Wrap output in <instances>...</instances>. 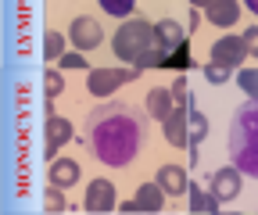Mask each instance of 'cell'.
Returning <instances> with one entry per match:
<instances>
[{
	"label": "cell",
	"mask_w": 258,
	"mask_h": 215,
	"mask_svg": "<svg viewBox=\"0 0 258 215\" xmlns=\"http://www.w3.org/2000/svg\"><path fill=\"white\" fill-rule=\"evenodd\" d=\"M147 140V111L129 101L97 104L83 122V144L86 151L108 169H125L140 155Z\"/></svg>",
	"instance_id": "cell-1"
},
{
	"label": "cell",
	"mask_w": 258,
	"mask_h": 215,
	"mask_svg": "<svg viewBox=\"0 0 258 215\" xmlns=\"http://www.w3.org/2000/svg\"><path fill=\"white\" fill-rule=\"evenodd\" d=\"M230 162L258 179V97H251L247 104H240L230 118Z\"/></svg>",
	"instance_id": "cell-2"
},
{
	"label": "cell",
	"mask_w": 258,
	"mask_h": 215,
	"mask_svg": "<svg viewBox=\"0 0 258 215\" xmlns=\"http://www.w3.org/2000/svg\"><path fill=\"white\" fill-rule=\"evenodd\" d=\"M151 43H154V25L147 18H122V25L111 36V50L122 65H137Z\"/></svg>",
	"instance_id": "cell-3"
},
{
	"label": "cell",
	"mask_w": 258,
	"mask_h": 215,
	"mask_svg": "<svg viewBox=\"0 0 258 215\" xmlns=\"http://www.w3.org/2000/svg\"><path fill=\"white\" fill-rule=\"evenodd\" d=\"M140 72H144V68H137V65H125V68H90L86 90H90L93 97H111L118 86L140 79Z\"/></svg>",
	"instance_id": "cell-4"
},
{
	"label": "cell",
	"mask_w": 258,
	"mask_h": 215,
	"mask_svg": "<svg viewBox=\"0 0 258 215\" xmlns=\"http://www.w3.org/2000/svg\"><path fill=\"white\" fill-rule=\"evenodd\" d=\"M165 190L158 187V179L154 183H144V187L137 190V197L133 201H118V211H125V215H137V211H144V215H158V211H165Z\"/></svg>",
	"instance_id": "cell-5"
},
{
	"label": "cell",
	"mask_w": 258,
	"mask_h": 215,
	"mask_svg": "<svg viewBox=\"0 0 258 215\" xmlns=\"http://www.w3.org/2000/svg\"><path fill=\"white\" fill-rule=\"evenodd\" d=\"M69 40H72V47L76 50H97L104 43V29H101V22L97 18H90V15H79V18H72V25H69Z\"/></svg>",
	"instance_id": "cell-6"
},
{
	"label": "cell",
	"mask_w": 258,
	"mask_h": 215,
	"mask_svg": "<svg viewBox=\"0 0 258 215\" xmlns=\"http://www.w3.org/2000/svg\"><path fill=\"white\" fill-rule=\"evenodd\" d=\"M244 57H251L244 36H219V40L212 43V61H215V65L240 68V65H244Z\"/></svg>",
	"instance_id": "cell-7"
},
{
	"label": "cell",
	"mask_w": 258,
	"mask_h": 215,
	"mask_svg": "<svg viewBox=\"0 0 258 215\" xmlns=\"http://www.w3.org/2000/svg\"><path fill=\"white\" fill-rule=\"evenodd\" d=\"M83 208H86L90 215H108L111 208H118V201H115V183H111V179H93L90 187H86Z\"/></svg>",
	"instance_id": "cell-8"
},
{
	"label": "cell",
	"mask_w": 258,
	"mask_h": 215,
	"mask_svg": "<svg viewBox=\"0 0 258 215\" xmlns=\"http://www.w3.org/2000/svg\"><path fill=\"white\" fill-rule=\"evenodd\" d=\"M244 172L237 169V165H226V169H215L212 176H208V190L219 197V201H237V194H240V187H244V179H240Z\"/></svg>",
	"instance_id": "cell-9"
},
{
	"label": "cell",
	"mask_w": 258,
	"mask_h": 215,
	"mask_svg": "<svg viewBox=\"0 0 258 215\" xmlns=\"http://www.w3.org/2000/svg\"><path fill=\"white\" fill-rule=\"evenodd\" d=\"M43 136H47V144H43V158L54 162V155L72 140V122L61 118V115H47V122H43Z\"/></svg>",
	"instance_id": "cell-10"
},
{
	"label": "cell",
	"mask_w": 258,
	"mask_h": 215,
	"mask_svg": "<svg viewBox=\"0 0 258 215\" xmlns=\"http://www.w3.org/2000/svg\"><path fill=\"white\" fill-rule=\"evenodd\" d=\"M186 29L176 22V18H161L158 25H154V43H161V47H165L169 54H176V50H183L186 47Z\"/></svg>",
	"instance_id": "cell-11"
},
{
	"label": "cell",
	"mask_w": 258,
	"mask_h": 215,
	"mask_svg": "<svg viewBox=\"0 0 258 215\" xmlns=\"http://www.w3.org/2000/svg\"><path fill=\"white\" fill-rule=\"evenodd\" d=\"M161 129H165V140L172 147H186L190 144V108H176L165 122H161Z\"/></svg>",
	"instance_id": "cell-12"
},
{
	"label": "cell",
	"mask_w": 258,
	"mask_h": 215,
	"mask_svg": "<svg viewBox=\"0 0 258 215\" xmlns=\"http://www.w3.org/2000/svg\"><path fill=\"white\" fill-rule=\"evenodd\" d=\"M154 179H158V187L165 190L169 197H183V194L190 190V176H186L183 165H161Z\"/></svg>",
	"instance_id": "cell-13"
},
{
	"label": "cell",
	"mask_w": 258,
	"mask_h": 215,
	"mask_svg": "<svg viewBox=\"0 0 258 215\" xmlns=\"http://www.w3.org/2000/svg\"><path fill=\"white\" fill-rule=\"evenodd\" d=\"M144 108H147V115L151 118H158V122H165L172 111H176V97H172V86H154V90H147V101H144Z\"/></svg>",
	"instance_id": "cell-14"
},
{
	"label": "cell",
	"mask_w": 258,
	"mask_h": 215,
	"mask_svg": "<svg viewBox=\"0 0 258 215\" xmlns=\"http://www.w3.org/2000/svg\"><path fill=\"white\" fill-rule=\"evenodd\" d=\"M205 18H208L215 29L237 25V18H240V0H215V4L205 8Z\"/></svg>",
	"instance_id": "cell-15"
},
{
	"label": "cell",
	"mask_w": 258,
	"mask_h": 215,
	"mask_svg": "<svg viewBox=\"0 0 258 215\" xmlns=\"http://www.w3.org/2000/svg\"><path fill=\"white\" fill-rule=\"evenodd\" d=\"M79 176H83V169H79V162H72V158H54L50 162V183L54 187H61V190H69V187H76L79 183Z\"/></svg>",
	"instance_id": "cell-16"
},
{
	"label": "cell",
	"mask_w": 258,
	"mask_h": 215,
	"mask_svg": "<svg viewBox=\"0 0 258 215\" xmlns=\"http://www.w3.org/2000/svg\"><path fill=\"white\" fill-rule=\"evenodd\" d=\"M205 136H208V118H205V111L190 108V144H186V155H190V169L198 165V151H201Z\"/></svg>",
	"instance_id": "cell-17"
},
{
	"label": "cell",
	"mask_w": 258,
	"mask_h": 215,
	"mask_svg": "<svg viewBox=\"0 0 258 215\" xmlns=\"http://www.w3.org/2000/svg\"><path fill=\"white\" fill-rule=\"evenodd\" d=\"M186 197H190V211H194V215H215V211L222 208V201H219L212 190H201L198 183H190Z\"/></svg>",
	"instance_id": "cell-18"
},
{
	"label": "cell",
	"mask_w": 258,
	"mask_h": 215,
	"mask_svg": "<svg viewBox=\"0 0 258 215\" xmlns=\"http://www.w3.org/2000/svg\"><path fill=\"white\" fill-rule=\"evenodd\" d=\"M169 61H172V54L161 47V43H151L147 50H144V57L137 61V68H169Z\"/></svg>",
	"instance_id": "cell-19"
},
{
	"label": "cell",
	"mask_w": 258,
	"mask_h": 215,
	"mask_svg": "<svg viewBox=\"0 0 258 215\" xmlns=\"http://www.w3.org/2000/svg\"><path fill=\"white\" fill-rule=\"evenodd\" d=\"M97 4H101V11L111 15V18H133L137 0H97Z\"/></svg>",
	"instance_id": "cell-20"
},
{
	"label": "cell",
	"mask_w": 258,
	"mask_h": 215,
	"mask_svg": "<svg viewBox=\"0 0 258 215\" xmlns=\"http://www.w3.org/2000/svg\"><path fill=\"white\" fill-rule=\"evenodd\" d=\"M64 47H69V40H64L61 33H47L43 36V61H61Z\"/></svg>",
	"instance_id": "cell-21"
},
{
	"label": "cell",
	"mask_w": 258,
	"mask_h": 215,
	"mask_svg": "<svg viewBox=\"0 0 258 215\" xmlns=\"http://www.w3.org/2000/svg\"><path fill=\"white\" fill-rule=\"evenodd\" d=\"M43 208L47 211H54V215H61V211H69V201H64V194H61V187H47V194H43Z\"/></svg>",
	"instance_id": "cell-22"
},
{
	"label": "cell",
	"mask_w": 258,
	"mask_h": 215,
	"mask_svg": "<svg viewBox=\"0 0 258 215\" xmlns=\"http://www.w3.org/2000/svg\"><path fill=\"white\" fill-rule=\"evenodd\" d=\"M172 97H176V108H194V94H190L186 76H176V83H172Z\"/></svg>",
	"instance_id": "cell-23"
},
{
	"label": "cell",
	"mask_w": 258,
	"mask_h": 215,
	"mask_svg": "<svg viewBox=\"0 0 258 215\" xmlns=\"http://www.w3.org/2000/svg\"><path fill=\"white\" fill-rule=\"evenodd\" d=\"M61 90H64V76H61L57 68H47V72H43V94L54 101V97L61 94Z\"/></svg>",
	"instance_id": "cell-24"
},
{
	"label": "cell",
	"mask_w": 258,
	"mask_h": 215,
	"mask_svg": "<svg viewBox=\"0 0 258 215\" xmlns=\"http://www.w3.org/2000/svg\"><path fill=\"white\" fill-rule=\"evenodd\" d=\"M237 86L244 90L247 97H258V68H240V76H237Z\"/></svg>",
	"instance_id": "cell-25"
},
{
	"label": "cell",
	"mask_w": 258,
	"mask_h": 215,
	"mask_svg": "<svg viewBox=\"0 0 258 215\" xmlns=\"http://www.w3.org/2000/svg\"><path fill=\"white\" fill-rule=\"evenodd\" d=\"M57 65H61V68H72V72H76V68H86V72H90V61H86L83 50H76V47H72V50H64Z\"/></svg>",
	"instance_id": "cell-26"
},
{
	"label": "cell",
	"mask_w": 258,
	"mask_h": 215,
	"mask_svg": "<svg viewBox=\"0 0 258 215\" xmlns=\"http://www.w3.org/2000/svg\"><path fill=\"white\" fill-rule=\"evenodd\" d=\"M201 72H205V79H208L212 86H222L226 79H230V72H233V68H226V65H215V61H208V65H205Z\"/></svg>",
	"instance_id": "cell-27"
},
{
	"label": "cell",
	"mask_w": 258,
	"mask_h": 215,
	"mask_svg": "<svg viewBox=\"0 0 258 215\" xmlns=\"http://www.w3.org/2000/svg\"><path fill=\"white\" fill-rule=\"evenodd\" d=\"M244 43H247V54L258 57V25H247L244 29Z\"/></svg>",
	"instance_id": "cell-28"
},
{
	"label": "cell",
	"mask_w": 258,
	"mask_h": 215,
	"mask_svg": "<svg viewBox=\"0 0 258 215\" xmlns=\"http://www.w3.org/2000/svg\"><path fill=\"white\" fill-rule=\"evenodd\" d=\"M198 25H201V8H190V15H186V33H194Z\"/></svg>",
	"instance_id": "cell-29"
},
{
	"label": "cell",
	"mask_w": 258,
	"mask_h": 215,
	"mask_svg": "<svg viewBox=\"0 0 258 215\" xmlns=\"http://www.w3.org/2000/svg\"><path fill=\"white\" fill-rule=\"evenodd\" d=\"M244 8H247L251 15H258V0H244Z\"/></svg>",
	"instance_id": "cell-30"
},
{
	"label": "cell",
	"mask_w": 258,
	"mask_h": 215,
	"mask_svg": "<svg viewBox=\"0 0 258 215\" xmlns=\"http://www.w3.org/2000/svg\"><path fill=\"white\" fill-rule=\"evenodd\" d=\"M208 4H215V0H190V8H208Z\"/></svg>",
	"instance_id": "cell-31"
}]
</instances>
